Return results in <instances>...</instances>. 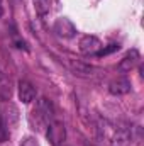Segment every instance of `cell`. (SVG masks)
<instances>
[{
  "label": "cell",
  "mask_w": 144,
  "mask_h": 146,
  "mask_svg": "<svg viewBox=\"0 0 144 146\" xmlns=\"http://www.w3.org/2000/svg\"><path fill=\"white\" fill-rule=\"evenodd\" d=\"M34 9L39 15H44L51 10V0H34Z\"/></svg>",
  "instance_id": "11"
},
{
  "label": "cell",
  "mask_w": 144,
  "mask_h": 146,
  "mask_svg": "<svg viewBox=\"0 0 144 146\" xmlns=\"http://www.w3.org/2000/svg\"><path fill=\"white\" fill-rule=\"evenodd\" d=\"M10 85L7 83V82H3V80H0V99H3V100H9L10 99Z\"/></svg>",
  "instance_id": "12"
},
{
  "label": "cell",
  "mask_w": 144,
  "mask_h": 146,
  "mask_svg": "<svg viewBox=\"0 0 144 146\" xmlns=\"http://www.w3.org/2000/svg\"><path fill=\"white\" fill-rule=\"evenodd\" d=\"M19 146H41V145H39V141H37L34 136H24L20 139Z\"/></svg>",
  "instance_id": "14"
},
{
  "label": "cell",
  "mask_w": 144,
  "mask_h": 146,
  "mask_svg": "<svg viewBox=\"0 0 144 146\" xmlns=\"http://www.w3.org/2000/svg\"><path fill=\"white\" fill-rule=\"evenodd\" d=\"M102 48L104 46H102L100 39L95 36H83L78 42V49L83 54H98V51Z\"/></svg>",
  "instance_id": "3"
},
{
  "label": "cell",
  "mask_w": 144,
  "mask_h": 146,
  "mask_svg": "<svg viewBox=\"0 0 144 146\" xmlns=\"http://www.w3.org/2000/svg\"><path fill=\"white\" fill-rule=\"evenodd\" d=\"M131 145V131L127 127H117L110 138V146H129Z\"/></svg>",
  "instance_id": "8"
},
{
  "label": "cell",
  "mask_w": 144,
  "mask_h": 146,
  "mask_svg": "<svg viewBox=\"0 0 144 146\" xmlns=\"http://www.w3.org/2000/svg\"><path fill=\"white\" fill-rule=\"evenodd\" d=\"M2 15H3V2L0 0V17H2Z\"/></svg>",
  "instance_id": "15"
},
{
  "label": "cell",
  "mask_w": 144,
  "mask_h": 146,
  "mask_svg": "<svg viewBox=\"0 0 144 146\" xmlns=\"http://www.w3.org/2000/svg\"><path fill=\"white\" fill-rule=\"evenodd\" d=\"M68 66L76 76H93L97 68L88 65V63H83V61H78V60H70L68 61Z\"/></svg>",
  "instance_id": "5"
},
{
  "label": "cell",
  "mask_w": 144,
  "mask_h": 146,
  "mask_svg": "<svg viewBox=\"0 0 144 146\" xmlns=\"http://www.w3.org/2000/svg\"><path fill=\"white\" fill-rule=\"evenodd\" d=\"M137 61H139V53H137L136 49H132L131 53H127V54L120 60V63H119V70H120V72H131V70L136 66Z\"/></svg>",
  "instance_id": "10"
},
{
  "label": "cell",
  "mask_w": 144,
  "mask_h": 146,
  "mask_svg": "<svg viewBox=\"0 0 144 146\" xmlns=\"http://www.w3.org/2000/svg\"><path fill=\"white\" fill-rule=\"evenodd\" d=\"M0 115L3 117V121L7 122L9 127H14L17 122H19V110L14 104H7L5 110H0Z\"/></svg>",
  "instance_id": "9"
},
{
  "label": "cell",
  "mask_w": 144,
  "mask_h": 146,
  "mask_svg": "<svg viewBox=\"0 0 144 146\" xmlns=\"http://www.w3.org/2000/svg\"><path fill=\"white\" fill-rule=\"evenodd\" d=\"M17 95H19V100L22 104H31L36 99V88L31 82L20 80L19 85H17Z\"/></svg>",
  "instance_id": "4"
},
{
  "label": "cell",
  "mask_w": 144,
  "mask_h": 146,
  "mask_svg": "<svg viewBox=\"0 0 144 146\" xmlns=\"http://www.w3.org/2000/svg\"><path fill=\"white\" fill-rule=\"evenodd\" d=\"M7 138H9V126L3 121V117L0 115V143H3Z\"/></svg>",
  "instance_id": "13"
},
{
  "label": "cell",
  "mask_w": 144,
  "mask_h": 146,
  "mask_svg": "<svg viewBox=\"0 0 144 146\" xmlns=\"http://www.w3.org/2000/svg\"><path fill=\"white\" fill-rule=\"evenodd\" d=\"M53 114H54V107H53L51 100H48L46 97L39 99L36 107L29 114V126H31V129H34L37 133L44 131L49 126V122L53 121Z\"/></svg>",
  "instance_id": "1"
},
{
  "label": "cell",
  "mask_w": 144,
  "mask_h": 146,
  "mask_svg": "<svg viewBox=\"0 0 144 146\" xmlns=\"http://www.w3.org/2000/svg\"><path fill=\"white\" fill-rule=\"evenodd\" d=\"M54 31L58 33V36L61 37H73L75 33H76V27L73 26V22L70 19H58L54 22Z\"/></svg>",
  "instance_id": "7"
},
{
  "label": "cell",
  "mask_w": 144,
  "mask_h": 146,
  "mask_svg": "<svg viewBox=\"0 0 144 146\" xmlns=\"http://www.w3.org/2000/svg\"><path fill=\"white\" fill-rule=\"evenodd\" d=\"M108 92L112 95H126L131 92V82L126 76H119L108 83Z\"/></svg>",
  "instance_id": "6"
},
{
  "label": "cell",
  "mask_w": 144,
  "mask_h": 146,
  "mask_svg": "<svg viewBox=\"0 0 144 146\" xmlns=\"http://www.w3.org/2000/svg\"><path fill=\"white\" fill-rule=\"evenodd\" d=\"M46 138L53 146H61V143L66 138V127L59 121H51L46 131Z\"/></svg>",
  "instance_id": "2"
}]
</instances>
